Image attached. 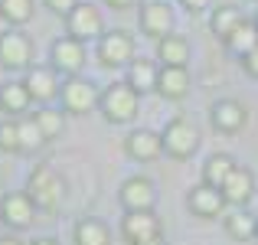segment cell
I'll use <instances>...</instances> for the list:
<instances>
[{
  "label": "cell",
  "mask_w": 258,
  "mask_h": 245,
  "mask_svg": "<svg viewBox=\"0 0 258 245\" xmlns=\"http://www.w3.org/2000/svg\"><path fill=\"white\" fill-rule=\"evenodd\" d=\"M98 111L108 125L121 128V125H131L138 121L141 114V95L134 92L127 82H111V85L101 88V98H98Z\"/></svg>",
  "instance_id": "1"
},
{
  "label": "cell",
  "mask_w": 258,
  "mask_h": 245,
  "mask_svg": "<svg viewBox=\"0 0 258 245\" xmlns=\"http://www.w3.org/2000/svg\"><path fill=\"white\" fill-rule=\"evenodd\" d=\"M26 193L39 213H56L66 200V180L52 167H33L26 176Z\"/></svg>",
  "instance_id": "2"
},
{
  "label": "cell",
  "mask_w": 258,
  "mask_h": 245,
  "mask_svg": "<svg viewBox=\"0 0 258 245\" xmlns=\"http://www.w3.org/2000/svg\"><path fill=\"white\" fill-rule=\"evenodd\" d=\"M33 63H36V43L30 39V33H23L20 26H7L0 33V69L23 76Z\"/></svg>",
  "instance_id": "3"
},
{
  "label": "cell",
  "mask_w": 258,
  "mask_h": 245,
  "mask_svg": "<svg viewBox=\"0 0 258 245\" xmlns=\"http://www.w3.org/2000/svg\"><path fill=\"white\" fill-rule=\"evenodd\" d=\"M101 88L95 85L92 79L85 76H69L62 79V88H59V108L72 118H82V114H92L98 108Z\"/></svg>",
  "instance_id": "4"
},
{
  "label": "cell",
  "mask_w": 258,
  "mask_h": 245,
  "mask_svg": "<svg viewBox=\"0 0 258 245\" xmlns=\"http://www.w3.org/2000/svg\"><path fill=\"white\" fill-rule=\"evenodd\" d=\"M134 56H138V46L127 30H105L95 39V59L101 69H127Z\"/></svg>",
  "instance_id": "5"
},
{
  "label": "cell",
  "mask_w": 258,
  "mask_h": 245,
  "mask_svg": "<svg viewBox=\"0 0 258 245\" xmlns=\"http://www.w3.org/2000/svg\"><path fill=\"white\" fill-rule=\"evenodd\" d=\"M160 141H164V154L170 160H189L203 144L200 128L189 118H170L160 131Z\"/></svg>",
  "instance_id": "6"
},
{
  "label": "cell",
  "mask_w": 258,
  "mask_h": 245,
  "mask_svg": "<svg viewBox=\"0 0 258 245\" xmlns=\"http://www.w3.org/2000/svg\"><path fill=\"white\" fill-rule=\"evenodd\" d=\"M36 203L30 200L26 190H13V193H4L0 200V222H4L10 232H30L36 226Z\"/></svg>",
  "instance_id": "7"
},
{
  "label": "cell",
  "mask_w": 258,
  "mask_h": 245,
  "mask_svg": "<svg viewBox=\"0 0 258 245\" xmlns=\"http://www.w3.org/2000/svg\"><path fill=\"white\" fill-rule=\"evenodd\" d=\"M88 63V49L82 39H72V36H59L49 43V66L59 72L62 79L69 76H82Z\"/></svg>",
  "instance_id": "8"
},
{
  "label": "cell",
  "mask_w": 258,
  "mask_h": 245,
  "mask_svg": "<svg viewBox=\"0 0 258 245\" xmlns=\"http://www.w3.org/2000/svg\"><path fill=\"white\" fill-rule=\"evenodd\" d=\"M62 23H66V36L82 39V43H95V39L105 33V17H101V7L88 4V0H79Z\"/></svg>",
  "instance_id": "9"
},
{
  "label": "cell",
  "mask_w": 258,
  "mask_h": 245,
  "mask_svg": "<svg viewBox=\"0 0 258 245\" xmlns=\"http://www.w3.org/2000/svg\"><path fill=\"white\" fill-rule=\"evenodd\" d=\"M173 26H176V13L167 0H147V4L138 7V30L144 33L147 39L157 43V39L170 36Z\"/></svg>",
  "instance_id": "10"
},
{
  "label": "cell",
  "mask_w": 258,
  "mask_h": 245,
  "mask_svg": "<svg viewBox=\"0 0 258 245\" xmlns=\"http://www.w3.org/2000/svg\"><path fill=\"white\" fill-rule=\"evenodd\" d=\"M20 79H23L26 92H30V98L36 101V105H52V101L59 98V88H62V79H59V72L52 69L49 63H46V66L33 63V66H30V69H26Z\"/></svg>",
  "instance_id": "11"
},
{
  "label": "cell",
  "mask_w": 258,
  "mask_h": 245,
  "mask_svg": "<svg viewBox=\"0 0 258 245\" xmlns=\"http://www.w3.org/2000/svg\"><path fill=\"white\" fill-rule=\"evenodd\" d=\"M118 203L124 213H138V209H154L157 206V183L144 173H134L121 183L118 190Z\"/></svg>",
  "instance_id": "12"
},
{
  "label": "cell",
  "mask_w": 258,
  "mask_h": 245,
  "mask_svg": "<svg viewBox=\"0 0 258 245\" xmlns=\"http://www.w3.org/2000/svg\"><path fill=\"white\" fill-rule=\"evenodd\" d=\"M226 196H222L219 187H209V183H200L186 193V209L196 216V219H222L226 216Z\"/></svg>",
  "instance_id": "13"
},
{
  "label": "cell",
  "mask_w": 258,
  "mask_h": 245,
  "mask_svg": "<svg viewBox=\"0 0 258 245\" xmlns=\"http://www.w3.org/2000/svg\"><path fill=\"white\" fill-rule=\"evenodd\" d=\"M154 235H164V226H160V216L154 209H138V213H124L121 216V239L127 245H138L144 239H154Z\"/></svg>",
  "instance_id": "14"
},
{
  "label": "cell",
  "mask_w": 258,
  "mask_h": 245,
  "mask_svg": "<svg viewBox=\"0 0 258 245\" xmlns=\"http://www.w3.org/2000/svg\"><path fill=\"white\" fill-rule=\"evenodd\" d=\"M209 125L219 134H239L242 128L248 125V111H245V105L235 101V98H219V101L209 105Z\"/></svg>",
  "instance_id": "15"
},
{
  "label": "cell",
  "mask_w": 258,
  "mask_h": 245,
  "mask_svg": "<svg viewBox=\"0 0 258 245\" xmlns=\"http://www.w3.org/2000/svg\"><path fill=\"white\" fill-rule=\"evenodd\" d=\"M124 154L138 163H151L164 154V141H160V131H151V128H134L124 138Z\"/></svg>",
  "instance_id": "16"
},
{
  "label": "cell",
  "mask_w": 258,
  "mask_h": 245,
  "mask_svg": "<svg viewBox=\"0 0 258 245\" xmlns=\"http://www.w3.org/2000/svg\"><path fill=\"white\" fill-rule=\"evenodd\" d=\"M222 196H226V203L229 206H248V203L255 200V190H258V183H255V173L248 167H242V163H235V170L226 176V183H222Z\"/></svg>",
  "instance_id": "17"
},
{
  "label": "cell",
  "mask_w": 258,
  "mask_h": 245,
  "mask_svg": "<svg viewBox=\"0 0 258 245\" xmlns=\"http://www.w3.org/2000/svg\"><path fill=\"white\" fill-rule=\"evenodd\" d=\"M193 88V79H189L186 66H160L157 76V95L167 101H183Z\"/></svg>",
  "instance_id": "18"
},
{
  "label": "cell",
  "mask_w": 258,
  "mask_h": 245,
  "mask_svg": "<svg viewBox=\"0 0 258 245\" xmlns=\"http://www.w3.org/2000/svg\"><path fill=\"white\" fill-rule=\"evenodd\" d=\"M33 105L36 101L30 98L23 79H7L0 85V111H4V118H23V114L33 111Z\"/></svg>",
  "instance_id": "19"
},
{
  "label": "cell",
  "mask_w": 258,
  "mask_h": 245,
  "mask_svg": "<svg viewBox=\"0 0 258 245\" xmlns=\"http://www.w3.org/2000/svg\"><path fill=\"white\" fill-rule=\"evenodd\" d=\"M157 76H160V63L157 59H144V56H134L131 63H127V69H124V82L138 95L157 92Z\"/></svg>",
  "instance_id": "20"
},
{
  "label": "cell",
  "mask_w": 258,
  "mask_h": 245,
  "mask_svg": "<svg viewBox=\"0 0 258 245\" xmlns=\"http://www.w3.org/2000/svg\"><path fill=\"white\" fill-rule=\"evenodd\" d=\"M111 226L95 216H82V219L72 222V245H111Z\"/></svg>",
  "instance_id": "21"
},
{
  "label": "cell",
  "mask_w": 258,
  "mask_h": 245,
  "mask_svg": "<svg viewBox=\"0 0 258 245\" xmlns=\"http://www.w3.org/2000/svg\"><path fill=\"white\" fill-rule=\"evenodd\" d=\"M189 39L180 36V33H170V36L157 39V63L160 66H189Z\"/></svg>",
  "instance_id": "22"
},
{
  "label": "cell",
  "mask_w": 258,
  "mask_h": 245,
  "mask_svg": "<svg viewBox=\"0 0 258 245\" xmlns=\"http://www.w3.org/2000/svg\"><path fill=\"white\" fill-rule=\"evenodd\" d=\"M235 160L232 154H226V151H216V154H209L206 160H203V167H200V183H209V187H222L226 183V176L235 170Z\"/></svg>",
  "instance_id": "23"
},
{
  "label": "cell",
  "mask_w": 258,
  "mask_h": 245,
  "mask_svg": "<svg viewBox=\"0 0 258 245\" xmlns=\"http://www.w3.org/2000/svg\"><path fill=\"white\" fill-rule=\"evenodd\" d=\"M222 43H226L229 56H235V59L248 56V52L258 46V26H255V20H242V23L235 26L226 39H222Z\"/></svg>",
  "instance_id": "24"
},
{
  "label": "cell",
  "mask_w": 258,
  "mask_h": 245,
  "mask_svg": "<svg viewBox=\"0 0 258 245\" xmlns=\"http://www.w3.org/2000/svg\"><path fill=\"white\" fill-rule=\"evenodd\" d=\"M255 222L258 216L245 213V206H235L229 216H222V229L232 242H252L255 239Z\"/></svg>",
  "instance_id": "25"
},
{
  "label": "cell",
  "mask_w": 258,
  "mask_h": 245,
  "mask_svg": "<svg viewBox=\"0 0 258 245\" xmlns=\"http://www.w3.org/2000/svg\"><path fill=\"white\" fill-rule=\"evenodd\" d=\"M17 131H20V154L23 157H33V154H39L49 141H46V134L39 131L36 118L33 114H23V118H17Z\"/></svg>",
  "instance_id": "26"
},
{
  "label": "cell",
  "mask_w": 258,
  "mask_h": 245,
  "mask_svg": "<svg viewBox=\"0 0 258 245\" xmlns=\"http://www.w3.org/2000/svg\"><path fill=\"white\" fill-rule=\"evenodd\" d=\"M245 20V13H242V7L235 4H222V7H213V13H209V30H213V36L226 39L229 33L235 30V26Z\"/></svg>",
  "instance_id": "27"
},
{
  "label": "cell",
  "mask_w": 258,
  "mask_h": 245,
  "mask_svg": "<svg viewBox=\"0 0 258 245\" xmlns=\"http://www.w3.org/2000/svg\"><path fill=\"white\" fill-rule=\"evenodd\" d=\"M39 131L46 134V141H59L66 134V125H69V114L62 108H52V105H39V111H33Z\"/></svg>",
  "instance_id": "28"
},
{
  "label": "cell",
  "mask_w": 258,
  "mask_h": 245,
  "mask_svg": "<svg viewBox=\"0 0 258 245\" xmlns=\"http://www.w3.org/2000/svg\"><path fill=\"white\" fill-rule=\"evenodd\" d=\"M36 17V0H0V20L7 26H26Z\"/></svg>",
  "instance_id": "29"
},
{
  "label": "cell",
  "mask_w": 258,
  "mask_h": 245,
  "mask_svg": "<svg viewBox=\"0 0 258 245\" xmlns=\"http://www.w3.org/2000/svg\"><path fill=\"white\" fill-rule=\"evenodd\" d=\"M0 154H20L17 118H0Z\"/></svg>",
  "instance_id": "30"
},
{
  "label": "cell",
  "mask_w": 258,
  "mask_h": 245,
  "mask_svg": "<svg viewBox=\"0 0 258 245\" xmlns=\"http://www.w3.org/2000/svg\"><path fill=\"white\" fill-rule=\"evenodd\" d=\"M76 4H79V0H43V7L52 13V17H59V20H66V17H69Z\"/></svg>",
  "instance_id": "31"
},
{
  "label": "cell",
  "mask_w": 258,
  "mask_h": 245,
  "mask_svg": "<svg viewBox=\"0 0 258 245\" xmlns=\"http://www.w3.org/2000/svg\"><path fill=\"white\" fill-rule=\"evenodd\" d=\"M239 63H242V69H245V76H248V79H258V46H255L252 52H248V56H242Z\"/></svg>",
  "instance_id": "32"
},
{
  "label": "cell",
  "mask_w": 258,
  "mask_h": 245,
  "mask_svg": "<svg viewBox=\"0 0 258 245\" xmlns=\"http://www.w3.org/2000/svg\"><path fill=\"white\" fill-rule=\"evenodd\" d=\"M213 4H216V0H180V7L186 13H203V10H209Z\"/></svg>",
  "instance_id": "33"
},
{
  "label": "cell",
  "mask_w": 258,
  "mask_h": 245,
  "mask_svg": "<svg viewBox=\"0 0 258 245\" xmlns=\"http://www.w3.org/2000/svg\"><path fill=\"white\" fill-rule=\"evenodd\" d=\"M0 245H30V242H23V232H10V229H7V232L0 235Z\"/></svg>",
  "instance_id": "34"
},
{
  "label": "cell",
  "mask_w": 258,
  "mask_h": 245,
  "mask_svg": "<svg viewBox=\"0 0 258 245\" xmlns=\"http://www.w3.org/2000/svg\"><path fill=\"white\" fill-rule=\"evenodd\" d=\"M105 4L111 7V10L121 13V10H131V7H138V0H105Z\"/></svg>",
  "instance_id": "35"
},
{
  "label": "cell",
  "mask_w": 258,
  "mask_h": 245,
  "mask_svg": "<svg viewBox=\"0 0 258 245\" xmlns=\"http://www.w3.org/2000/svg\"><path fill=\"white\" fill-rule=\"evenodd\" d=\"M30 245H59V239H52V235H39V239H30Z\"/></svg>",
  "instance_id": "36"
},
{
  "label": "cell",
  "mask_w": 258,
  "mask_h": 245,
  "mask_svg": "<svg viewBox=\"0 0 258 245\" xmlns=\"http://www.w3.org/2000/svg\"><path fill=\"white\" fill-rule=\"evenodd\" d=\"M138 245H167L164 235H154V239H144V242H138Z\"/></svg>",
  "instance_id": "37"
},
{
  "label": "cell",
  "mask_w": 258,
  "mask_h": 245,
  "mask_svg": "<svg viewBox=\"0 0 258 245\" xmlns=\"http://www.w3.org/2000/svg\"><path fill=\"white\" fill-rule=\"evenodd\" d=\"M4 193H7V190H4V183H0V200H4Z\"/></svg>",
  "instance_id": "38"
},
{
  "label": "cell",
  "mask_w": 258,
  "mask_h": 245,
  "mask_svg": "<svg viewBox=\"0 0 258 245\" xmlns=\"http://www.w3.org/2000/svg\"><path fill=\"white\" fill-rule=\"evenodd\" d=\"M252 242H258V222H255V239H252Z\"/></svg>",
  "instance_id": "39"
},
{
  "label": "cell",
  "mask_w": 258,
  "mask_h": 245,
  "mask_svg": "<svg viewBox=\"0 0 258 245\" xmlns=\"http://www.w3.org/2000/svg\"><path fill=\"white\" fill-rule=\"evenodd\" d=\"M255 26H258V13H255Z\"/></svg>",
  "instance_id": "40"
},
{
  "label": "cell",
  "mask_w": 258,
  "mask_h": 245,
  "mask_svg": "<svg viewBox=\"0 0 258 245\" xmlns=\"http://www.w3.org/2000/svg\"><path fill=\"white\" fill-rule=\"evenodd\" d=\"M0 118H4V111H0Z\"/></svg>",
  "instance_id": "41"
}]
</instances>
